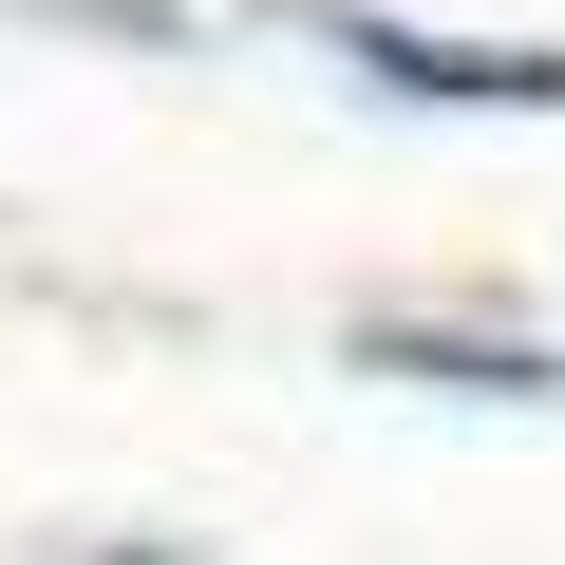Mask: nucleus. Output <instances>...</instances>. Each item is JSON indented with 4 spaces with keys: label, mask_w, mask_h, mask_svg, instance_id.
I'll list each match as a JSON object with an SVG mask.
<instances>
[{
    "label": "nucleus",
    "mask_w": 565,
    "mask_h": 565,
    "mask_svg": "<svg viewBox=\"0 0 565 565\" xmlns=\"http://www.w3.org/2000/svg\"><path fill=\"white\" fill-rule=\"evenodd\" d=\"M282 39L396 114H527V132L565 114V39H434V20H377V0H282Z\"/></svg>",
    "instance_id": "obj_1"
},
{
    "label": "nucleus",
    "mask_w": 565,
    "mask_h": 565,
    "mask_svg": "<svg viewBox=\"0 0 565 565\" xmlns=\"http://www.w3.org/2000/svg\"><path fill=\"white\" fill-rule=\"evenodd\" d=\"M340 359H359V377H415V396H490V415H565V359H527V340H452V321H359Z\"/></svg>",
    "instance_id": "obj_2"
},
{
    "label": "nucleus",
    "mask_w": 565,
    "mask_h": 565,
    "mask_svg": "<svg viewBox=\"0 0 565 565\" xmlns=\"http://www.w3.org/2000/svg\"><path fill=\"white\" fill-rule=\"evenodd\" d=\"M20 20H57V39H114V57H207V20H189V0H20Z\"/></svg>",
    "instance_id": "obj_3"
}]
</instances>
